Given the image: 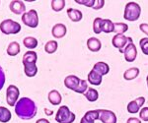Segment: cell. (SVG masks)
Instances as JSON below:
<instances>
[{
  "mask_svg": "<svg viewBox=\"0 0 148 123\" xmlns=\"http://www.w3.org/2000/svg\"><path fill=\"white\" fill-rule=\"evenodd\" d=\"M88 89L89 88H88L87 81H85V80H81L79 85H78V87H77V89H76L74 92H76V93H78V94H85Z\"/></svg>",
  "mask_w": 148,
  "mask_h": 123,
  "instance_id": "1f68e13d",
  "label": "cell"
},
{
  "mask_svg": "<svg viewBox=\"0 0 148 123\" xmlns=\"http://www.w3.org/2000/svg\"><path fill=\"white\" fill-rule=\"evenodd\" d=\"M140 106L139 105L134 101H131L128 103V105H127V111L130 112V113H137V112H139L140 111Z\"/></svg>",
  "mask_w": 148,
  "mask_h": 123,
  "instance_id": "4dcf8cb0",
  "label": "cell"
},
{
  "mask_svg": "<svg viewBox=\"0 0 148 123\" xmlns=\"http://www.w3.org/2000/svg\"><path fill=\"white\" fill-rule=\"evenodd\" d=\"M0 31L4 35H16L21 31V25L11 19H6L0 23Z\"/></svg>",
  "mask_w": 148,
  "mask_h": 123,
  "instance_id": "277c9868",
  "label": "cell"
},
{
  "mask_svg": "<svg viewBox=\"0 0 148 123\" xmlns=\"http://www.w3.org/2000/svg\"><path fill=\"white\" fill-rule=\"evenodd\" d=\"M24 72L27 77H35L38 73V67L36 64L33 65H25L24 66Z\"/></svg>",
  "mask_w": 148,
  "mask_h": 123,
  "instance_id": "d4e9b609",
  "label": "cell"
},
{
  "mask_svg": "<svg viewBox=\"0 0 148 123\" xmlns=\"http://www.w3.org/2000/svg\"><path fill=\"white\" fill-rule=\"evenodd\" d=\"M135 101L139 105L140 107H142L143 105H144V103H145V98L144 96H139V98H137L136 100H135Z\"/></svg>",
  "mask_w": 148,
  "mask_h": 123,
  "instance_id": "f35d334b",
  "label": "cell"
},
{
  "mask_svg": "<svg viewBox=\"0 0 148 123\" xmlns=\"http://www.w3.org/2000/svg\"><path fill=\"white\" fill-rule=\"evenodd\" d=\"M45 110H46V113H47V115H51V114H52V111H51V110H47V108H45Z\"/></svg>",
  "mask_w": 148,
  "mask_h": 123,
  "instance_id": "7bdbcfd3",
  "label": "cell"
},
{
  "mask_svg": "<svg viewBox=\"0 0 148 123\" xmlns=\"http://www.w3.org/2000/svg\"><path fill=\"white\" fill-rule=\"evenodd\" d=\"M20 44L17 41H12L7 47V54L9 56H16L17 54L20 53Z\"/></svg>",
  "mask_w": 148,
  "mask_h": 123,
  "instance_id": "ffe728a7",
  "label": "cell"
},
{
  "mask_svg": "<svg viewBox=\"0 0 148 123\" xmlns=\"http://www.w3.org/2000/svg\"><path fill=\"white\" fill-rule=\"evenodd\" d=\"M9 9L11 10L12 13L16 14V15H21V14L26 13V6L25 3L23 1H20V0H14V1H11L10 4H9Z\"/></svg>",
  "mask_w": 148,
  "mask_h": 123,
  "instance_id": "30bf717a",
  "label": "cell"
},
{
  "mask_svg": "<svg viewBox=\"0 0 148 123\" xmlns=\"http://www.w3.org/2000/svg\"><path fill=\"white\" fill-rule=\"evenodd\" d=\"M75 118V114L70 111L68 106L61 105L56 112V121L58 123H73Z\"/></svg>",
  "mask_w": 148,
  "mask_h": 123,
  "instance_id": "3957f363",
  "label": "cell"
},
{
  "mask_svg": "<svg viewBox=\"0 0 148 123\" xmlns=\"http://www.w3.org/2000/svg\"><path fill=\"white\" fill-rule=\"evenodd\" d=\"M102 78L103 76L99 74V73H97L95 70H91L89 72V74H88V80L87 81L90 83L91 85H94V86H99V85H101L102 83Z\"/></svg>",
  "mask_w": 148,
  "mask_h": 123,
  "instance_id": "2e32d148",
  "label": "cell"
},
{
  "mask_svg": "<svg viewBox=\"0 0 148 123\" xmlns=\"http://www.w3.org/2000/svg\"><path fill=\"white\" fill-rule=\"evenodd\" d=\"M36 123H51V122H49L47 119H46V118H40V119L37 120Z\"/></svg>",
  "mask_w": 148,
  "mask_h": 123,
  "instance_id": "60d3db41",
  "label": "cell"
},
{
  "mask_svg": "<svg viewBox=\"0 0 148 123\" xmlns=\"http://www.w3.org/2000/svg\"><path fill=\"white\" fill-rule=\"evenodd\" d=\"M139 75V69L137 67H131L130 69L125 70L123 73V78L126 81H131V80L135 79Z\"/></svg>",
  "mask_w": 148,
  "mask_h": 123,
  "instance_id": "d6986e66",
  "label": "cell"
},
{
  "mask_svg": "<svg viewBox=\"0 0 148 123\" xmlns=\"http://www.w3.org/2000/svg\"><path fill=\"white\" fill-rule=\"evenodd\" d=\"M139 29H140V31H141L142 33H144L145 35H148V24H145V23L140 24Z\"/></svg>",
  "mask_w": 148,
  "mask_h": 123,
  "instance_id": "74e56055",
  "label": "cell"
},
{
  "mask_svg": "<svg viewBox=\"0 0 148 123\" xmlns=\"http://www.w3.org/2000/svg\"><path fill=\"white\" fill-rule=\"evenodd\" d=\"M37 60H38V54L33 50H29L23 55L22 62L24 66L33 65V64H36Z\"/></svg>",
  "mask_w": 148,
  "mask_h": 123,
  "instance_id": "4fadbf2b",
  "label": "cell"
},
{
  "mask_svg": "<svg viewBox=\"0 0 148 123\" xmlns=\"http://www.w3.org/2000/svg\"><path fill=\"white\" fill-rule=\"evenodd\" d=\"M37 111L38 108L35 101L27 96L21 98L15 105L16 115L22 120L33 119L37 115Z\"/></svg>",
  "mask_w": 148,
  "mask_h": 123,
  "instance_id": "6da1fadb",
  "label": "cell"
},
{
  "mask_svg": "<svg viewBox=\"0 0 148 123\" xmlns=\"http://www.w3.org/2000/svg\"><path fill=\"white\" fill-rule=\"evenodd\" d=\"M47 99H49V101L52 105H60L61 101H62V96H61L60 93H59L58 91H56V90H51V91L49 93Z\"/></svg>",
  "mask_w": 148,
  "mask_h": 123,
  "instance_id": "5bb4252c",
  "label": "cell"
},
{
  "mask_svg": "<svg viewBox=\"0 0 148 123\" xmlns=\"http://www.w3.org/2000/svg\"><path fill=\"white\" fill-rule=\"evenodd\" d=\"M123 54H125V58L127 62H133L137 57V49L135 44L133 42L128 43L125 48Z\"/></svg>",
  "mask_w": 148,
  "mask_h": 123,
  "instance_id": "ba28073f",
  "label": "cell"
},
{
  "mask_svg": "<svg viewBox=\"0 0 148 123\" xmlns=\"http://www.w3.org/2000/svg\"><path fill=\"white\" fill-rule=\"evenodd\" d=\"M126 123H141V120H139L136 117H130L127 119Z\"/></svg>",
  "mask_w": 148,
  "mask_h": 123,
  "instance_id": "ab89813d",
  "label": "cell"
},
{
  "mask_svg": "<svg viewBox=\"0 0 148 123\" xmlns=\"http://www.w3.org/2000/svg\"><path fill=\"white\" fill-rule=\"evenodd\" d=\"M75 2L77 4H80V5H84L86 7L93 8L95 3H96V0H75Z\"/></svg>",
  "mask_w": 148,
  "mask_h": 123,
  "instance_id": "836d02e7",
  "label": "cell"
},
{
  "mask_svg": "<svg viewBox=\"0 0 148 123\" xmlns=\"http://www.w3.org/2000/svg\"><path fill=\"white\" fill-rule=\"evenodd\" d=\"M22 22L28 26L29 28H37L39 25V16L38 12L32 9V10L26 12L22 15Z\"/></svg>",
  "mask_w": 148,
  "mask_h": 123,
  "instance_id": "5b68a950",
  "label": "cell"
},
{
  "mask_svg": "<svg viewBox=\"0 0 148 123\" xmlns=\"http://www.w3.org/2000/svg\"><path fill=\"white\" fill-rule=\"evenodd\" d=\"M104 5H105V0H96V3H95L93 9L94 10H100V9H102L104 7Z\"/></svg>",
  "mask_w": 148,
  "mask_h": 123,
  "instance_id": "8d00e7d4",
  "label": "cell"
},
{
  "mask_svg": "<svg viewBox=\"0 0 148 123\" xmlns=\"http://www.w3.org/2000/svg\"><path fill=\"white\" fill-rule=\"evenodd\" d=\"M19 96H20V91L18 87L15 85H10L6 90V101L10 106H15L17 101H19Z\"/></svg>",
  "mask_w": 148,
  "mask_h": 123,
  "instance_id": "52a82bcc",
  "label": "cell"
},
{
  "mask_svg": "<svg viewBox=\"0 0 148 123\" xmlns=\"http://www.w3.org/2000/svg\"><path fill=\"white\" fill-rule=\"evenodd\" d=\"M4 84H5V73H4L2 67L0 66V91L4 87Z\"/></svg>",
  "mask_w": 148,
  "mask_h": 123,
  "instance_id": "d590c367",
  "label": "cell"
},
{
  "mask_svg": "<svg viewBox=\"0 0 148 123\" xmlns=\"http://www.w3.org/2000/svg\"><path fill=\"white\" fill-rule=\"evenodd\" d=\"M57 47H58V43L56 41H47L45 46V51L49 54L54 53L57 50Z\"/></svg>",
  "mask_w": 148,
  "mask_h": 123,
  "instance_id": "484cf974",
  "label": "cell"
},
{
  "mask_svg": "<svg viewBox=\"0 0 148 123\" xmlns=\"http://www.w3.org/2000/svg\"><path fill=\"white\" fill-rule=\"evenodd\" d=\"M146 83H147V87H148V75H147V77H146Z\"/></svg>",
  "mask_w": 148,
  "mask_h": 123,
  "instance_id": "ee69618b",
  "label": "cell"
},
{
  "mask_svg": "<svg viewBox=\"0 0 148 123\" xmlns=\"http://www.w3.org/2000/svg\"><path fill=\"white\" fill-rule=\"evenodd\" d=\"M65 7V1L64 0H52L51 8L56 12H60Z\"/></svg>",
  "mask_w": 148,
  "mask_h": 123,
  "instance_id": "f1b7e54d",
  "label": "cell"
},
{
  "mask_svg": "<svg viewBox=\"0 0 148 123\" xmlns=\"http://www.w3.org/2000/svg\"><path fill=\"white\" fill-rule=\"evenodd\" d=\"M66 33H67L66 26L61 23L56 24V25L52 27L51 34L53 35V37H56V39H62L64 35H66Z\"/></svg>",
  "mask_w": 148,
  "mask_h": 123,
  "instance_id": "8fae6325",
  "label": "cell"
},
{
  "mask_svg": "<svg viewBox=\"0 0 148 123\" xmlns=\"http://www.w3.org/2000/svg\"><path fill=\"white\" fill-rule=\"evenodd\" d=\"M140 14H141V8H140L139 4H137L136 2H128L125 5L123 18L126 21L134 22L139 19Z\"/></svg>",
  "mask_w": 148,
  "mask_h": 123,
  "instance_id": "7a4b0ae2",
  "label": "cell"
},
{
  "mask_svg": "<svg viewBox=\"0 0 148 123\" xmlns=\"http://www.w3.org/2000/svg\"><path fill=\"white\" fill-rule=\"evenodd\" d=\"M80 123H95L94 121H90V120H87V119H85L84 117H82L81 118V120H80Z\"/></svg>",
  "mask_w": 148,
  "mask_h": 123,
  "instance_id": "b9f144b4",
  "label": "cell"
},
{
  "mask_svg": "<svg viewBox=\"0 0 148 123\" xmlns=\"http://www.w3.org/2000/svg\"><path fill=\"white\" fill-rule=\"evenodd\" d=\"M99 116H100V113H99V109H96V110H89L87 111L84 114V117L85 119L87 120H90V121H96V120L99 119Z\"/></svg>",
  "mask_w": 148,
  "mask_h": 123,
  "instance_id": "83f0119b",
  "label": "cell"
},
{
  "mask_svg": "<svg viewBox=\"0 0 148 123\" xmlns=\"http://www.w3.org/2000/svg\"><path fill=\"white\" fill-rule=\"evenodd\" d=\"M85 98L87 99V101H89L90 103H94V101H98L99 99V93L96 89H93V88H89L87 90V92L84 94Z\"/></svg>",
  "mask_w": 148,
  "mask_h": 123,
  "instance_id": "603a6c76",
  "label": "cell"
},
{
  "mask_svg": "<svg viewBox=\"0 0 148 123\" xmlns=\"http://www.w3.org/2000/svg\"><path fill=\"white\" fill-rule=\"evenodd\" d=\"M93 70H95L97 73H99L101 76H105V75H107L110 72V66L106 62L100 61V62H97L94 65Z\"/></svg>",
  "mask_w": 148,
  "mask_h": 123,
  "instance_id": "e0dca14e",
  "label": "cell"
},
{
  "mask_svg": "<svg viewBox=\"0 0 148 123\" xmlns=\"http://www.w3.org/2000/svg\"><path fill=\"white\" fill-rule=\"evenodd\" d=\"M99 120H101L102 123H116V115L108 109H99Z\"/></svg>",
  "mask_w": 148,
  "mask_h": 123,
  "instance_id": "9c48e42d",
  "label": "cell"
},
{
  "mask_svg": "<svg viewBox=\"0 0 148 123\" xmlns=\"http://www.w3.org/2000/svg\"><path fill=\"white\" fill-rule=\"evenodd\" d=\"M12 115L11 111L8 108L4 107V106H0V122L2 123H7L10 121Z\"/></svg>",
  "mask_w": 148,
  "mask_h": 123,
  "instance_id": "7402d4cb",
  "label": "cell"
},
{
  "mask_svg": "<svg viewBox=\"0 0 148 123\" xmlns=\"http://www.w3.org/2000/svg\"><path fill=\"white\" fill-rule=\"evenodd\" d=\"M139 117L143 121H148V107H142L140 109Z\"/></svg>",
  "mask_w": 148,
  "mask_h": 123,
  "instance_id": "e575fe53",
  "label": "cell"
},
{
  "mask_svg": "<svg viewBox=\"0 0 148 123\" xmlns=\"http://www.w3.org/2000/svg\"><path fill=\"white\" fill-rule=\"evenodd\" d=\"M67 16L72 22H80L83 18L82 12L78 10V9H74V8L67 9Z\"/></svg>",
  "mask_w": 148,
  "mask_h": 123,
  "instance_id": "ac0fdd59",
  "label": "cell"
},
{
  "mask_svg": "<svg viewBox=\"0 0 148 123\" xmlns=\"http://www.w3.org/2000/svg\"><path fill=\"white\" fill-rule=\"evenodd\" d=\"M114 30V24L110 19H103L102 32L106 33V34H110V33H113Z\"/></svg>",
  "mask_w": 148,
  "mask_h": 123,
  "instance_id": "44dd1931",
  "label": "cell"
},
{
  "mask_svg": "<svg viewBox=\"0 0 148 123\" xmlns=\"http://www.w3.org/2000/svg\"><path fill=\"white\" fill-rule=\"evenodd\" d=\"M87 47L90 51L92 52H98L101 49L102 43L100 41V39H98L97 37H90L87 41Z\"/></svg>",
  "mask_w": 148,
  "mask_h": 123,
  "instance_id": "9a60e30c",
  "label": "cell"
},
{
  "mask_svg": "<svg viewBox=\"0 0 148 123\" xmlns=\"http://www.w3.org/2000/svg\"><path fill=\"white\" fill-rule=\"evenodd\" d=\"M139 46L141 48L143 54L148 55V37H143L139 41Z\"/></svg>",
  "mask_w": 148,
  "mask_h": 123,
  "instance_id": "d6a6232c",
  "label": "cell"
},
{
  "mask_svg": "<svg viewBox=\"0 0 148 123\" xmlns=\"http://www.w3.org/2000/svg\"><path fill=\"white\" fill-rule=\"evenodd\" d=\"M81 81V79H79L77 76L75 75H69L64 79V85L65 87L69 90H72V91H75L77 89L78 85Z\"/></svg>",
  "mask_w": 148,
  "mask_h": 123,
  "instance_id": "7c38bea8",
  "label": "cell"
},
{
  "mask_svg": "<svg viewBox=\"0 0 148 123\" xmlns=\"http://www.w3.org/2000/svg\"><path fill=\"white\" fill-rule=\"evenodd\" d=\"M128 26L125 23H114V32L116 35H123L125 32H127Z\"/></svg>",
  "mask_w": 148,
  "mask_h": 123,
  "instance_id": "4316f807",
  "label": "cell"
},
{
  "mask_svg": "<svg viewBox=\"0 0 148 123\" xmlns=\"http://www.w3.org/2000/svg\"><path fill=\"white\" fill-rule=\"evenodd\" d=\"M132 42V39L128 37H125V35H116L112 39V43L116 48L119 49L121 53H123L125 48L128 43Z\"/></svg>",
  "mask_w": 148,
  "mask_h": 123,
  "instance_id": "8992f818",
  "label": "cell"
},
{
  "mask_svg": "<svg viewBox=\"0 0 148 123\" xmlns=\"http://www.w3.org/2000/svg\"><path fill=\"white\" fill-rule=\"evenodd\" d=\"M23 44L28 49H35L38 46V39L33 37H27L23 39Z\"/></svg>",
  "mask_w": 148,
  "mask_h": 123,
  "instance_id": "cb8c5ba5",
  "label": "cell"
},
{
  "mask_svg": "<svg viewBox=\"0 0 148 123\" xmlns=\"http://www.w3.org/2000/svg\"><path fill=\"white\" fill-rule=\"evenodd\" d=\"M102 22H103V19L98 17L94 20L93 22V31H94L95 34L99 35L102 33Z\"/></svg>",
  "mask_w": 148,
  "mask_h": 123,
  "instance_id": "f546056e",
  "label": "cell"
}]
</instances>
